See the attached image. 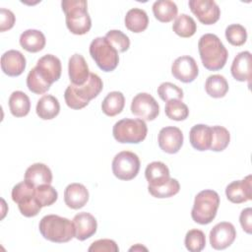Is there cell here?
I'll list each match as a JSON object with an SVG mask.
<instances>
[{
    "mask_svg": "<svg viewBox=\"0 0 252 252\" xmlns=\"http://www.w3.org/2000/svg\"><path fill=\"white\" fill-rule=\"evenodd\" d=\"M20 213L27 218L35 217L41 210V206L35 198V194L29 196L18 203Z\"/></svg>",
    "mask_w": 252,
    "mask_h": 252,
    "instance_id": "41",
    "label": "cell"
},
{
    "mask_svg": "<svg viewBox=\"0 0 252 252\" xmlns=\"http://www.w3.org/2000/svg\"><path fill=\"white\" fill-rule=\"evenodd\" d=\"M164 112L169 119L175 121L185 120L189 115L188 106L181 99H170L166 101Z\"/></svg>",
    "mask_w": 252,
    "mask_h": 252,
    "instance_id": "34",
    "label": "cell"
},
{
    "mask_svg": "<svg viewBox=\"0 0 252 252\" xmlns=\"http://www.w3.org/2000/svg\"><path fill=\"white\" fill-rule=\"evenodd\" d=\"M27 87L32 93L42 94L50 89L51 84L40 75L35 67H33L27 76Z\"/></svg>",
    "mask_w": 252,
    "mask_h": 252,
    "instance_id": "32",
    "label": "cell"
},
{
    "mask_svg": "<svg viewBox=\"0 0 252 252\" xmlns=\"http://www.w3.org/2000/svg\"><path fill=\"white\" fill-rule=\"evenodd\" d=\"M210 244L216 250H223L230 246L236 238L234 225L228 221L217 223L210 231Z\"/></svg>",
    "mask_w": 252,
    "mask_h": 252,
    "instance_id": "11",
    "label": "cell"
},
{
    "mask_svg": "<svg viewBox=\"0 0 252 252\" xmlns=\"http://www.w3.org/2000/svg\"><path fill=\"white\" fill-rule=\"evenodd\" d=\"M173 32L180 37H191L197 31V25L194 19L186 14H181L176 17L172 25Z\"/></svg>",
    "mask_w": 252,
    "mask_h": 252,
    "instance_id": "31",
    "label": "cell"
},
{
    "mask_svg": "<svg viewBox=\"0 0 252 252\" xmlns=\"http://www.w3.org/2000/svg\"><path fill=\"white\" fill-rule=\"evenodd\" d=\"M26 57L22 52L11 49L1 56V69L10 77H18L26 69Z\"/></svg>",
    "mask_w": 252,
    "mask_h": 252,
    "instance_id": "15",
    "label": "cell"
},
{
    "mask_svg": "<svg viewBox=\"0 0 252 252\" xmlns=\"http://www.w3.org/2000/svg\"><path fill=\"white\" fill-rule=\"evenodd\" d=\"M43 238L54 243H65L75 237L73 221L57 215L44 216L38 224Z\"/></svg>",
    "mask_w": 252,
    "mask_h": 252,
    "instance_id": "4",
    "label": "cell"
},
{
    "mask_svg": "<svg viewBox=\"0 0 252 252\" xmlns=\"http://www.w3.org/2000/svg\"><path fill=\"white\" fill-rule=\"evenodd\" d=\"M145 177L149 183L148 186H159L164 184L170 178V173L165 163L161 161H153L147 165Z\"/></svg>",
    "mask_w": 252,
    "mask_h": 252,
    "instance_id": "23",
    "label": "cell"
},
{
    "mask_svg": "<svg viewBox=\"0 0 252 252\" xmlns=\"http://www.w3.org/2000/svg\"><path fill=\"white\" fill-rule=\"evenodd\" d=\"M36 114L43 120L55 118L60 112V103L58 99L51 94L42 95L36 103Z\"/></svg>",
    "mask_w": 252,
    "mask_h": 252,
    "instance_id": "25",
    "label": "cell"
},
{
    "mask_svg": "<svg viewBox=\"0 0 252 252\" xmlns=\"http://www.w3.org/2000/svg\"><path fill=\"white\" fill-rule=\"evenodd\" d=\"M142 250H145V251H147L148 249H147L146 247L142 246L141 244H136L135 246H133V247H131V248L129 249V251H142Z\"/></svg>",
    "mask_w": 252,
    "mask_h": 252,
    "instance_id": "46",
    "label": "cell"
},
{
    "mask_svg": "<svg viewBox=\"0 0 252 252\" xmlns=\"http://www.w3.org/2000/svg\"><path fill=\"white\" fill-rule=\"evenodd\" d=\"M139 157L130 151H122L115 155L112 160V172L114 176L120 180L134 179L140 170Z\"/></svg>",
    "mask_w": 252,
    "mask_h": 252,
    "instance_id": "8",
    "label": "cell"
},
{
    "mask_svg": "<svg viewBox=\"0 0 252 252\" xmlns=\"http://www.w3.org/2000/svg\"><path fill=\"white\" fill-rule=\"evenodd\" d=\"M90 252H118L119 248L112 239H98L94 241L89 247Z\"/></svg>",
    "mask_w": 252,
    "mask_h": 252,
    "instance_id": "43",
    "label": "cell"
},
{
    "mask_svg": "<svg viewBox=\"0 0 252 252\" xmlns=\"http://www.w3.org/2000/svg\"><path fill=\"white\" fill-rule=\"evenodd\" d=\"M239 221L242 229L250 234L252 232V209L246 208L241 211L239 216Z\"/></svg>",
    "mask_w": 252,
    "mask_h": 252,
    "instance_id": "45",
    "label": "cell"
},
{
    "mask_svg": "<svg viewBox=\"0 0 252 252\" xmlns=\"http://www.w3.org/2000/svg\"><path fill=\"white\" fill-rule=\"evenodd\" d=\"M184 244L187 250L190 252H200L206 246L205 233L197 228L187 231L184 239Z\"/></svg>",
    "mask_w": 252,
    "mask_h": 252,
    "instance_id": "36",
    "label": "cell"
},
{
    "mask_svg": "<svg viewBox=\"0 0 252 252\" xmlns=\"http://www.w3.org/2000/svg\"><path fill=\"white\" fill-rule=\"evenodd\" d=\"M89 201V191L81 183H71L64 190V202L68 208L79 210Z\"/></svg>",
    "mask_w": 252,
    "mask_h": 252,
    "instance_id": "19",
    "label": "cell"
},
{
    "mask_svg": "<svg viewBox=\"0 0 252 252\" xmlns=\"http://www.w3.org/2000/svg\"><path fill=\"white\" fill-rule=\"evenodd\" d=\"M131 112L142 120L153 121L159 113V105L153 95L148 93L136 94L131 102Z\"/></svg>",
    "mask_w": 252,
    "mask_h": 252,
    "instance_id": "9",
    "label": "cell"
},
{
    "mask_svg": "<svg viewBox=\"0 0 252 252\" xmlns=\"http://www.w3.org/2000/svg\"><path fill=\"white\" fill-rule=\"evenodd\" d=\"M103 83L98 75L91 73L88 81L82 86L70 84L64 93L66 104L72 109H82L96 97L102 91Z\"/></svg>",
    "mask_w": 252,
    "mask_h": 252,
    "instance_id": "2",
    "label": "cell"
},
{
    "mask_svg": "<svg viewBox=\"0 0 252 252\" xmlns=\"http://www.w3.org/2000/svg\"><path fill=\"white\" fill-rule=\"evenodd\" d=\"M16 22L15 15L12 11L1 8L0 9V32H6L11 30Z\"/></svg>",
    "mask_w": 252,
    "mask_h": 252,
    "instance_id": "44",
    "label": "cell"
},
{
    "mask_svg": "<svg viewBox=\"0 0 252 252\" xmlns=\"http://www.w3.org/2000/svg\"><path fill=\"white\" fill-rule=\"evenodd\" d=\"M153 13L160 23H169L176 18L178 8L173 1L158 0L153 4Z\"/></svg>",
    "mask_w": 252,
    "mask_h": 252,
    "instance_id": "27",
    "label": "cell"
},
{
    "mask_svg": "<svg viewBox=\"0 0 252 252\" xmlns=\"http://www.w3.org/2000/svg\"><path fill=\"white\" fill-rule=\"evenodd\" d=\"M9 108L13 116L24 117L31 110L30 97L21 91L13 92L9 97Z\"/></svg>",
    "mask_w": 252,
    "mask_h": 252,
    "instance_id": "29",
    "label": "cell"
},
{
    "mask_svg": "<svg viewBox=\"0 0 252 252\" xmlns=\"http://www.w3.org/2000/svg\"><path fill=\"white\" fill-rule=\"evenodd\" d=\"M147 133V124L141 118H123L112 128L114 139L121 144H139L146 139Z\"/></svg>",
    "mask_w": 252,
    "mask_h": 252,
    "instance_id": "6",
    "label": "cell"
},
{
    "mask_svg": "<svg viewBox=\"0 0 252 252\" xmlns=\"http://www.w3.org/2000/svg\"><path fill=\"white\" fill-rule=\"evenodd\" d=\"M73 223L75 226V237L80 241L92 237L96 232V220L90 213L82 212L77 214L73 219Z\"/></svg>",
    "mask_w": 252,
    "mask_h": 252,
    "instance_id": "18",
    "label": "cell"
},
{
    "mask_svg": "<svg viewBox=\"0 0 252 252\" xmlns=\"http://www.w3.org/2000/svg\"><path fill=\"white\" fill-rule=\"evenodd\" d=\"M34 194H35V186H33L29 181L24 180L13 187L11 196H12V200L18 204L23 199Z\"/></svg>",
    "mask_w": 252,
    "mask_h": 252,
    "instance_id": "42",
    "label": "cell"
},
{
    "mask_svg": "<svg viewBox=\"0 0 252 252\" xmlns=\"http://www.w3.org/2000/svg\"><path fill=\"white\" fill-rule=\"evenodd\" d=\"M25 180L35 187L43 184H51L52 172L46 164L36 162L27 168L25 172Z\"/></svg>",
    "mask_w": 252,
    "mask_h": 252,
    "instance_id": "22",
    "label": "cell"
},
{
    "mask_svg": "<svg viewBox=\"0 0 252 252\" xmlns=\"http://www.w3.org/2000/svg\"><path fill=\"white\" fill-rule=\"evenodd\" d=\"M149 193L155 198H169L176 195L180 190V184L175 178H169L164 184L159 186H148Z\"/></svg>",
    "mask_w": 252,
    "mask_h": 252,
    "instance_id": "33",
    "label": "cell"
},
{
    "mask_svg": "<svg viewBox=\"0 0 252 252\" xmlns=\"http://www.w3.org/2000/svg\"><path fill=\"white\" fill-rule=\"evenodd\" d=\"M205 91L210 96L214 98H220L228 92V83L221 75H211L206 80Z\"/></svg>",
    "mask_w": 252,
    "mask_h": 252,
    "instance_id": "30",
    "label": "cell"
},
{
    "mask_svg": "<svg viewBox=\"0 0 252 252\" xmlns=\"http://www.w3.org/2000/svg\"><path fill=\"white\" fill-rule=\"evenodd\" d=\"M225 38L233 46H241L246 42V29L239 24H231L225 29Z\"/></svg>",
    "mask_w": 252,
    "mask_h": 252,
    "instance_id": "37",
    "label": "cell"
},
{
    "mask_svg": "<svg viewBox=\"0 0 252 252\" xmlns=\"http://www.w3.org/2000/svg\"><path fill=\"white\" fill-rule=\"evenodd\" d=\"M183 133L175 126H166L160 129L158 137V146L166 154H176L183 145Z\"/></svg>",
    "mask_w": 252,
    "mask_h": 252,
    "instance_id": "13",
    "label": "cell"
},
{
    "mask_svg": "<svg viewBox=\"0 0 252 252\" xmlns=\"http://www.w3.org/2000/svg\"><path fill=\"white\" fill-rule=\"evenodd\" d=\"M68 74L71 84L75 86H82L88 81L91 73L83 55L75 53L69 58Z\"/></svg>",
    "mask_w": 252,
    "mask_h": 252,
    "instance_id": "17",
    "label": "cell"
},
{
    "mask_svg": "<svg viewBox=\"0 0 252 252\" xmlns=\"http://www.w3.org/2000/svg\"><path fill=\"white\" fill-rule=\"evenodd\" d=\"M62 11L65 13L67 29L74 34L83 35L90 32L92 20L88 13V3L85 0H63Z\"/></svg>",
    "mask_w": 252,
    "mask_h": 252,
    "instance_id": "3",
    "label": "cell"
},
{
    "mask_svg": "<svg viewBox=\"0 0 252 252\" xmlns=\"http://www.w3.org/2000/svg\"><path fill=\"white\" fill-rule=\"evenodd\" d=\"M90 54L97 67L104 72H111L118 66V52L105 37L98 36L91 42Z\"/></svg>",
    "mask_w": 252,
    "mask_h": 252,
    "instance_id": "7",
    "label": "cell"
},
{
    "mask_svg": "<svg viewBox=\"0 0 252 252\" xmlns=\"http://www.w3.org/2000/svg\"><path fill=\"white\" fill-rule=\"evenodd\" d=\"M188 5L191 12L204 25L216 24L220 17V9L214 0H190Z\"/></svg>",
    "mask_w": 252,
    "mask_h": 252,
    "instance_id": "10",
    "label": "cell"
},
{
    "mask_svg": "<svg viewBox=\"0 0 252 252\" xmlns=\"http://www.w3.org/2000/svg\"><path fill=\"white\" fill-rule=\"evenodd\" d=\"M252 177L247 175L242 180H235L225 188V195L228 201L234 204H241L252 199Z\"/></svg>",
    "mask_w": 252,
    "mask_h": 252,
    "instance_id": "14",
    "label": "cell"
},
{
    "mask_svg": "<svg viewBox=\"0 0 252 252\" xmlns=\"http://www.w3.org/2000/svg\"><path fill=\"white\" fill-rule=\"evenodd\" d=\"M212 127L205 124L194 125L189 132V141L191 146L197 151L210 150L212 144Z\"/></svg>",
    "mask_w": 252,
    "mask_h": 252,
    "instance_id": "21",
    "label": "cell"
},
{
    "mask_svg": "<svg viewBox=\"0 0 252 252\" xmlns=\"http://www.w3.org/2000/svg\"><path fill=\"white\" fill-rule=\"evenodd\" d=\"M198 50L203 66L210 71H219L226 63L228 52L214 33L203 34L198 42Z\"/></svg>",
    "mask_w": 252,
    "mask_h": 252,
    "instance_id": "1",
    "label": "cell"
},
{
    "mask_svg": "<svg viewBox=\"0 0 252 252\" xmlns=\"http://www.w3.org/2000/svg\"><path fill=\"white\" fill-rule=\"evenodd\" d=\"M230 72L232 77L239 82H248L251 80V53L249 51L239 52L233 59Z\"/></svg>",
    "mask_w": 252,
    "mask_h": 252,
    "instance_id": "20",
    "label": "cell"
},
{
    "mask_svg": "<svg viewBox=\"0 0 252 252\" xmlns=\"http://www.w3.org/2000/svg\"><path fill=\"white\" fill-rule=\"evenodd\" d=\"M35 67L41 76L51 85L60 79L62 71L61 61L55 55H43L37 60Z\"/></svg>",
    "mask_w": 252,
    "mask_h": 252,
    "instance_id": "16",
    "label": "cell"
},
{
    "mask_svg": "<svg viewBox=\"0 0 252 252\" xmlns=\"http://www.w3.org/2000/svg\"><path fill=\"white\" fill-rule=\"evenodd\" d=\"M213 137L210 150L214 152H221L226 149L230 141V134L223 126H213Z\"/></svg>",
    "mask_w": 252,
    "mask_h": 252,
    "instance_id": "35",
    "label": "cell"
},
{
    "mask_svg": "<svg viewBox=\"0 0 252 252\" xmlns=\"http://www.w3.org/2000/svg\"><path fill=\"white\" fill-rule=\"evenodd\" d=\"M171 74L176 80L182 83H191L198 77L199 68L193 57L183 55L173 61Z\"/></svg>",
    "mask_w": 252,
    "mask_h": 252,
    "instance_id": "12",
    "label": "cell"
},
{
    "mask_svg": "<svg viewBox=\"0 0 252 252\" xmlns=\"http://www.w3.org/2000/svg\"><path fill=\"white\" fill-rule=\"evenodd\" d=\"M21 46L28 52L35 53L42 50L45 46L46 39L42 32L38 30H27L20 36Z\"/></svg>",
    "mask_w": 252,
    "mask_h": 252,
    "instance_id": "24",
    "label": "cell"
},
{
    "mask_svg": "<svg viewBox=\"0 0 252 252\" xmlns=\"http://www.w3.org/2000/svg\"><path fill=\"white\" fill-rule=\"evenodd\" d=\"M125 106V97L121 92H110L101 102L102 112L110 117H113L122 112Z\"/></svg>",
    "mask_w": 252,
    "mask_h": 252,
    "instance_id": "28",
    "label": "cell"
},
{
    "mask_svg": "<svg viewBox=\"0 0 252 252\" xmlns=\"http://www.w3.org/2000/svg\"><path fill=\"white\" fill-rule=\"evenodd\" d=\"M219 206V194L214 190H203L195 196L191 218L199 224H208L216 218Z\"/></svg>",
    "mask_w": 252,
    "mask_h": 252,
    "instance_id": "5",
    "label": "cell"
},
{
    "mask_svg": "<svg viewBox=\"0 0 252 252\" xmlns=\"http://www.w3.org/2000/svg\"><path fill=\"white\" fill-rule=\"evenodd\" d=\"M35 198L41 207L53 205L58 198V193L50 184L35 187Z\"/></svg>",
    "mask_w": 252,
    "mask_h": 252,
    "instance_id": "38",
    "label": "cell"
},
{
    "mask_svg": "<svg viewBox=\"0 0 252 252\" xmlns=\"http://www.w3.org/2000/svg\"><path fill=\"white\" fill-rule=\"evenodd\" d=\"M124 22L125 27L130 32L139 33L146 31V29L148 28L149 17L143 9L133 8L126 13Z\"/></svg>",
    "mask_w": 252,
    "mask_h": 252,
    "instance_id": "26",
    "label": "cell"
},
{
    "mask_svg": "<svg viewBox=\"0 0 252 252\" xmlns=\"http://www.w3.org/2000/svg\"><path fill=\"white\" fill-rule=\"evenodd\" d=\"M158 94L163 101H168L170 99H182L183 98V91L178 86L164 82L161 83L158 88Z\"/></svg>",
    "mask_w": 252,
    "mask_h": 252,
    "instance_id": "40",
    "label": "cell"
},
{
    "mask_svg": "<svg viewBox=\"0 0 252 252\" xmlns=\"http://www.w3.org/2000/svg\"><path fill=\"white\" fill-rule=\"evenodd\" d=\"M104 37L117 50V52H125L130 47V39L128 35L121 31L111 30L107 32Z\"/></svg>",
    "mask_w": 252,
    "mask_h": 252,
    "instance_id": "39",
    "label": "cell"
}]
</instances>
